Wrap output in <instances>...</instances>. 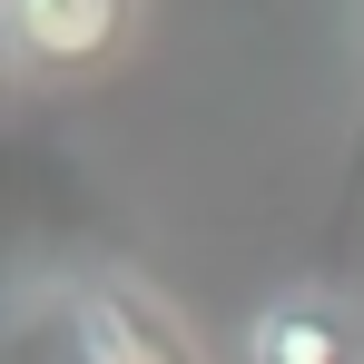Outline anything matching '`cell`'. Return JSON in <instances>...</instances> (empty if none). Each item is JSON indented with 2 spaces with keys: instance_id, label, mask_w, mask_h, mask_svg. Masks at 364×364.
<instances>
[{
  "instance_id": "6da1fadb",
  "label": "cell",
  "mask_w": 364,
  "mask_h": 364,
  "mask_svg": "<svg viewBox=\"0 0 364 364\" xmlns=\"http://www.w3.org/2000/svg\"><path fill=\"white\" fill-rule=\"evenodd\" d=\"M69 364H197L187 325L128 276H89L69 296Z\"/></svg>"
},
{
  "instance_id": "7a4b0ae2",
  "label": "cell",
  "mask_w": 364,
  "mask_h": 364,
  "mask_svg": "<svg viewBox=\"0 0 364 364\" xmlns=\"http://www.w3.org/2000/svg\"><path fill=\"white\" fill-rule=\"evenodd\" d=\"M10 20V50L20 69H50V79H79V69H109L138 30V0H0Z\"/></svg>"
},
{
  "instance_id": "3957f363",
  "label": "cell",
  "mask_w": 364,
  "mask_h": 364,
  "mask_svg": "<svg viewBox=\"0 0 364 364\" xmlns=\"http://www.w3.org/2000/svg\"><path fill=\"white\" fill-rule=\"evenodd\" d=\"M246 355L256 364H355V325H345V305L325 286H296V296H276L256 315Z\"/></svg>"
},
{
  "instance_id": "277c9868",
  "label": "cell",
  "mask_w": 364,
  "mask_h": 364,
  "mask_svg": "<svg viewBox=\"0 0 364 364\" xmlns=\"http://www.w3.org/2000/svg\"><path fill=\"white\" fill-rule=\"evenodd\" d=\"M364 227V0H355V138H345V178H335V207H325V246H315V276L335 286L345 256H355Z\"/></svg>"
}]
</instances>
